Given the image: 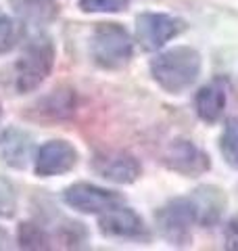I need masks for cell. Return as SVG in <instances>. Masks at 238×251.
<instances>
[{
    "mask_svg": "<svg viewBox=\"0 0 238 251\" xmlns=\"http://www.w3.org/2000/svg\"><path fill=\"white\" fill-rule=\"evenodd\" d=\"M150 75L165 92L180 94L201 75V54L190 46H176L150 61Z\"/></svg>",
    "mask_w": 238,
    "mask_h": 251,
    "instance_id": "1",
    "label": "cell"
},
{
    "mask_svg": "<svg viewBox=\"0 0 238 251\" xmlns=\"http://www.w3.org/2000/svg\"><path fill=\"white\" fill-rule=\"evenodd\" d=\"M54 65V46L48 38H36L27 44L25 52L13 63L9 86L17 94L36 90L50 75Z\"/></svg>",
    "mask_w": 238,
    "mask_h": 251,
    "instance_id": "2",
    "label": "cell"
},
{
    "mask_svg": "<svg viewBox=\"0 0 238 251\" xmlns=\"http://www.w3.org/2000/svg\"><path fill=\"white\" fill-rule=\"evenodd\" d=\"M90 54L94 63L105 69H119V67L128 65L134 54L132 36L119 23L102 21L92 29Z\"/></svg>",
    "mask_w": 238,
    "mask_h": 251,
    "instance_id": "3",
    "label": "cell"
},
{
    "mask_svg": "<svg viewBox=\"0 0 238 251\" xmlns=\"http://www.w3.org/2000/svg\"><path fill=\"white\" fill-rule=\"evenodd\" d=\"M155 222L165 241L176 247H184L190 243V230L196 224L194 207L188 197L171 199L157 209Z\"/></svg>",
    "mask_w": 238,
    "mask_h": 251,
    "instance_id": "4",
    "label": "cell"
},
{
    "mask_svg": "<svg viewBox=\"0 0 238 251\" xmlns=\"http://www.w3.org/2000/svg\"><path fill=\"white\" fill-rule=\"evenodd\" d=\"M186 29L184 21L163 13H142L136 17V42L142 50L153 52Z\"/></svg>",
    "mask_w": 238,
    "mask_h": 251,
    "instance_id": "5",
    "label": "cell"
},
{
    "mask_svg": "<svg viewBox=\"0 0 238 251\" xmlns=\"http://www.w3.org/2000/svg\"><path fill=\"white\" fill-rule=\"evenodd\" d=\"M63 201L69 207L82 211V214H102V211H107L111 207L121 205L123 197L119 193L94 186L90 182H75L65 188Z\"/></svg>",
    "mask_w": 238,
    "mask_h": 251,
    "instance_id": "6",
    "label": "cell"
},
{
    "mask_svg": "<svg viewBox=\"0 0 238 251\" xmlns=\"http://www.w3.org/2000/svg\"><path fill=\"white\" fill-rule=\"evenodd\" d=\"M98 228L109 239L121 241H148V228L134 209L125 207L123 203L117 207L102 211L98 218Z\"/></svg>",
    "mask_w": 238,
    "mask_h": 251,
    "instance_id": "7",
    "label": "cell"
},
{
    "mask_svg": "<svg viewBox=\"0 0 238 251\" xmlns=\"http://www.w3.org/2000/svg\"><path fill=\"white\" fill-rule=\"evenodd\" d=\"M163 163L171 172H178V174L188 178L201 176L211 168L209 157L186 138H178L169 143V147L163 153Z\"/></svg>",
    "mask_w": 238,
    "mask_h": 251,
    "instance_id": "8",
    "label": "cell"
},
{
    "mask_svg": "<svg viewBox=\"0 0 238 251\" xmlns=\"http://www.w3.org/2000/svg\"><path fill=\"white\" fill-rule=\"evenodd\" d=\"M92 170L100 178L117 184H130L140 176V163L125 151H100L92 157Z\"/></svg>",
    "mask_w": 238,
    "mask_h": 251,
    "instance_id": "9",
    "label": "cell"
},
{
    "mask_svg": "<svg viewBox=\"0 0 238 251\" xmlns=\"http://www.w3.org/2000/svg\"><path fill=\"white\" fill-rule=\"evenodd\" d=\"M77 163V151L75 147L67 140H48L46 145L38 149L36 155V174L38 176H61L73 170Z\"/></svg>",
    "mask_w": 238,
    "mask_h": 251,
    "instance_id": "10",
    "label": "cell"
},
{
    "mask_svg": "<svg viewBox=\"0 0 238 251\" xmlns=\"http://www.w3.org/2000/svg\"><path fill=\"white\" fill-rule=\"evenodd\" d=\"M188 199L194 207L196 224H201V226H211V224L219 222V218L228 205L224 191L217 186H211V184L198 186L196 191L188 195Z\"/></svg>",
    "mask_w": 238,
    "mask_h": 251,
    "instance_id": "11",
    "label": "cell"
},
{
    "mask_svg": "<svg viewBox=\"0 0 238 251\" xmlns=\"http://www.w3.org/2000/svg\"><path fill=\"white\" fill-rule=\"evenodd\" d=\"M228 103V82L226 77H215L213 82L205 84L194 97V109L198 117L207 124H215Z\"/></svg>",
    "mask_w": 238,
    "mask_h": 251,
    "instance_id": "12",
    "label": "cell"
},
{
    "mask_svg": "<svg viewBox=\"0 0 238 251\" xmlns=\"http://www.w3.org/2000/svg\"><path fill=\"white\" fill-rule=\"evenodd\" d=\"M34 143L27 132L19 128H9L0 134V161L11 168H25L31 159Z\"/></svg>",
    "mask_w": 238,
    "mask_h": 251,
    "instance_id": "13",
    "label": "cell"
},
{
    "mask_svg": "<svg viewBox=\"0 0 238 251\" xmlns=\"http://www.w3.org/2000/svg\"><path fill=\"white\" fill-rule=\"evenodd\" d=\"M75 94L69 88H57L52 90L48 97H44L36 105L40 120H52V122H63L73 115L75 111Z\"/></svg>",
    "mask_w": 238,
    "mask_h": 251,
    "instance_id": "14",
    "label": "cell"
},
{
    "mask_svg": "<svg viewBox=\"0 0 238 251\" xmlns=\"http://www.w3.org/2000/svg\"><path fill=\"white\" fill-rule=\"evenodd\" d=\"M19 19L29 25H46L59 13V4L54 0H9Z\"/></svg>",
    "mask_w": 238,
    "mask_h": 251,
    "instance_id": "15",
    "label": "cell"
},
{
    "mask_svg": "<svg viewBox=\"0 0 238 251\" xmlns=\"http://www.w3.org/2000/svg\"><path fill=\"white\" fill-rule=\"evenodd\" d=\"M17 243L21 249H50V237L42 226L34 222H21L17 230Z\"/></svg>",
    "mask_w": 238,
    "mask_h": 251,
    "instance_id": "16",
    "label": "cell"
},
{
    "mask_svg": "<svg viewBox=\"0 0 238 251\" xmlns=\"http://www.w3.org/2000/svg\"><path fill=\"white\" fill-rule=\"evenodd\" d=\"M219 149L228 166L238 170V117H230L226 122V128L219 138Z\"/></svg>",
    "mask_w": 238,
    "mask_h": 251,
    "instance_id": "17",
    "label": "cell"
},
{
    "mask_svg": "<svg viewBox=\"0 0 238 251\" xmlns=\"http://www.w3.org/2000/svg\"><path fill=\"white\" fill-rule=\"evenodd\" d=\"M21 40V25L15 19L0 15V54L11 52Z\"/></svg>",
    "mask_w": 238,
    "mask_h": 251,
    "instance_id": "18",
    "label": "cell"
},
{
    "mask_svg": "<svg viewBox=\"0 0 238 251\" xmlns=\"http://www.w3.org/2000/svg\"><path fill=\"white\" fill-rule=\"evenodd\" d=\"M130 0H79L84 13H119L128 9Z\"/></svg>",
    "mask_w": 238,
    "mask_h": 251,
    "instance_id": "19",
    "label": "cell"
},
{
    "mask_svg": "<svg viewBox=\"0 0 238 251\" xmlns=\"http://www.w3.org/2000/svg\"><path fill=\"white\" fill-rule=\"evenodd\" d=\"M15 205H17V201H15L13 186L0 178V216L11 218L15 214Z\"/></svg>",
    "mask_w": 238,
    "mask_h": 251,
    "instance_id": "20",
    "label": "cell"
},
{
    "mask_svg": "<svg viewBox=\"0 0 238 251\" xmlns=\"http://www.w3.org/2000/svg\"><path fill=\"white\" fill-rule=\"evenodd\" d=\"M226 245L230 249H238V222H232L226 230Z\"/></svg>",
    "mask_w": 238,
    "mask_h": 251,
    "instance_id": "21",
    "label": "cell"
},
{
    "mask_svg": "<svg viewBox=\"0 0 238 251\" xmlns=\"http://www.w3.org/2000/svg\"><path fill=\"white\" fill-rule=\"evenodd\" d=\"M11 247V239H9V232L4 228H0V249H9Z\"/></svg>",
    "mask_w": 238,
    "mask_h": 251,
    "instance_id": "22",
    "label": "cell"
},
{
    "mask_svg": "<svg viewBox=\"0 0 238 251\" xmlns=\"http://www.w3.org/2000/svg\"><path fill=\"white\" fill-rule=\"evenodd\" d=\"M0 117H2V105H0Z\"/></svg>",
    "mask_w": 238,
    "mask_h": 251,
    "instance_id": "23",
    "label": "cell"
}]
</instances>
